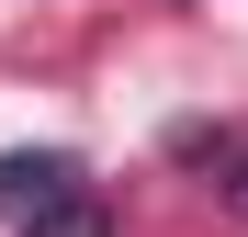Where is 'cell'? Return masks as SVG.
<instances>
[{"label":"cell","mask_w":248,"mask_h":237,"mask_svg":"<svg viewBox=\"0 0 248 237\" xmlns=\"http://www.w3.org/2000/svg\"><path fill=\"white\" fill-rule=\"evenodd\" d=\"M68 192H91L68 147H12V158H0V215H12V226L46 215V204H68Z\"/></svg>","instance_id":"cell-1"},{"label":"cell","mask_w":248,"mask_h":237,"mask_svg":"<svg viewBox=\"0 0 248 237\" xmlns=\"http://www.w3.org/2000/svg\"><path fill=\"white\" fill-rule=\"evenodd\" d=\"M23 237H113V226H102V204H91V192H68V204L23 215Z\"/></svg>","instance_id":"cell-2"},{"label":"cell","mask_w":248,"mask_h":237,"mask_svg":"<svg viewBox=\"0 0 248 237\" xmlns=\"http://www.w3.org/2000/svg\"><path fill=\"white\" fill-rule=\"evenodd\" d=\"M226 204L248 215V147H226Z\"/></svg>","instance_id":"cell-3"}]
</instances>
